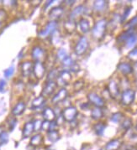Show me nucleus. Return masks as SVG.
I'll return each instance as SVG.
<instances>
[{"instance_id":"obj_1","label":"nucleus","mask_w":137,"mask_h":150,"mask_svg":"<svg viewBox=\"0 0 137 150\" xmlns=\"http://www.w3.org/2000/svg\"><path fill=\"white\" fill-rule=\"evenodd\" d=\"M108 26V21L107 19L105 18H102L98 20L94 24L93 28L91 30V33H92V36L98 40H102L104 35L106 33V29H107Z\"/></svg>"},{"instance_id":"obj_2","label":"nucleus","mask_w":137,"mask_h":150,"mask_svg":"<svg viewBox=\"0 0 137 150\" xmlns=\"http://www.w3.org/2000/svg\"><path fill=\"white\" fill-rule=\"evenodd\" d=\"M61 115L64 122L71 123V122L76 121V119H77V117L78 115V111L76 107L68 106V107H66L62 110Z\"/></svg>"},{"instance_id":"obj_3","label":"nucleus","mask_w":137,"mask_h":150,"mask_svg":"<svg viewBox=\"0 0 137 150\" xmlns=\"http://www.w3.org/2000/svg\"><path fill=\"white\" fill-rule=\"evenodd\" d=\"M88 47H89V42L88 38L86 36H81L75 45L74 52L78 56H82L87 52Z\"/></svg>"},{"instance_id":"obj_4","label":"nucleus","mask_w":137,"mask_h":150,"mask_svg":"<svg viewBox=\"0 0 137 150\" xmlns=\"http://www.w3.org/2000/svg\"><path fill=\"white\" fill-rule=\"evenodd\" d=\"M136 98V91L132 89H126L123 91L120 96V103L125 106V107H129L135 101Z\"/></svg>"},{"instance_id":"obj_5","label":"nucleus","mask_w":137,"mask_h":150,"mask_svg":"<svg viewBox=\"0 0 137 150\" xmlns=\"http://www.w3.org/2000/svg\"><path fill=\"white\" fill-rule=\"evenodd\" d=\"M88 100L91 105L94 106V108H103L105 107V100L103 99V97H102L101 96H99L98 93L96 92H89L88 94Z\"/></svg>"},{"instance_id":"obj_6","label":"nucleus","mask_w":137,"mask_h":150,"mask_svg":"<svg viewBox=\"0 0 137 150\" xmlns=\"http://www.w3.org/2000/svg\"><path fill=\"white\" fill-rule=\"evenodd\" d=\"M31 57L35 62H43L46 58V50L40 45H36L31 50Z\"/></svg>"},{"instance_id":"obj_7","label":"nucleus","mask_w":137,"mask_h":150,"mask_svg":"<svg viewBox=\"0 0 137 150\" xmlns=\"http://www.w3.org/2000/svg\"><path fill=\"white\" fill-rule=\"evenodd\" d=\"M57 24H58L56 21H49L46 27L38 32V36L41 39H45L47 38L48 36H51L55 30H57Z\"/></svg>"},{"instance_id":"obj_8","label":"nucleus","mask_w":137,"mask_h":150,"mask_svg":"<svg viewBox=\"0 0 137 150\" xmlns=\"http://www.w3.org/2000/svg\"><path fill=\"white\" fill-rule=\"evenodd\" d=\"M57 86H58V85H57L56 81H47L44 86L43 89H42L41 96L46 97V98L50 97L55 93Z\"/></svg>"},{"instance_id":"obj_9","label":"nucleus","mask_w":137,"mask_h":150,"mask_svg":"<svg viewBox=\"0 0 137 150\" xmlns=\"http://www.w3.org/2000/svg\"><path fill=\"white\" fill-rule=\"evenodd\" d=\"M72 73L69 71L68 70H62L60 71L58 77H57V85H61L63 87L65 86H68L72 81Z\"/></svg>"},{"instance_id":"obj_10","label":"nucleus","mask_w":137,"mask_h":150,"mask_svg":"<svg viewBox=\"0 0 137 150\" xmlns=\"http://www.w3.org/2000/svg\"><path fill=\"white\" fill-rule=\"evenodd\" d=\"M68 96V91L65 87L60 88V90L51 98V103L53 105H58L61 102H64Z\"/></svg>"},{"instance_id":"obj_11","label":"nucleus","mask_w":137,"mask_h":150,"mask_svg":"<svg viewBox=\"0 0 137 150\" xmlns=\"http://www.w3.org/2000/svg\"><path fill=\"white\" fill-rule=\"evenodd\" d=\"M46 72V68L43 62H34L33 66V75L37 80L42 79Z\"/></svg>"},{"instance_id":"obj_12","label":"nucleus","mask_w":137,"mask_h":150,"mask_svg":"<svg viewBox=\"0 0 137 150\" xmlns=\"http://www.w3.org/2000/svg\"><path fill=\"white\" fill-rule=\"evenodd\" d=\"M107 91L111 98L116 99L120 93L119 84L114 80H111L107 86Z\"/></svg>"},{"instance_id":"obj_13","label":"nucleus","mask_w":137,"mask_h":150,"mask_svg":"<svg viewBox=\"0 0 137 150\" xmlns=\"http://www.w3.org/2000/svg\"><path fill=\"white\" fill-rule=\"evenodd\" d=\"M33 66H34V63L32 61L30 60L23 61L20 65V71H21L22 76L29 77L33 73Z\"/></svg>"},{"instance_id":"obj_14","label":"nucleus","mask_w":137,"mask_h":150,"mask_svg":"<svg viewBox=\"0 0 137 150\" xmlns=\"http://www.w3.org/2000/svg\"><path fill=\"white\" fill-rule=\"evenodd\" d=\"M64 13V8L62 7L57 6L52 8L49 12V18L50 21H56L61 18Z\"/></svg>"},{"instance_id":"obj_15","label":"nucleus","mask_w":137,"mask_h":150,"mask_svg":"<svg viewBox=\"0 0 137 150\" xmlns=\"http://www.w3.org/2000/svg\"><path fill=\"white\" fill-rule=\"evenodd\" d=\"M35 132L34 129V122L33 121H28L26 122L22 128V138H30L33 133Z\"/></svg>"},{"instance_id":"obj_16","label":"nucleus","mask_w":137,"mask_h":150,"mask_svg":"<svg viewBox=\"0 0 137 150\" xmlns=\"http://www.w3.org/2000/svg\"><path fill=\"white\" fill-rule=\"evenodd\" d=\"M26 109V103L24 101H19L12 108L11 110V114L13 117H19L21 116L24 112Z\"/></svg>"},{"instance_id":"obj_17","label":"nucleus","mask_w":137,"mask_h":150,"mask_svg":"<svg viewBox=\"0 0 137 150\" xmlns=\"http://www.w3.org/2000/svg\"><path fill=\"white\" fill-rule=\"evenodd\" d=\"M118 71L120 72L124 76H129L134 72L133 66L129 62H121L117 66Z\"/></svg>"},{"instance_id":"obj_18","label":"nucleus","mask_w":137,"mask_h":150,"mask_svg":"<svg viewBox=\"0 0 137 150\" xmlns=\"http://www.w3.org/2000/svg\"><path fill=\"white\" fill-rule=\"evenodd\" d=\"M44 143V136L41 132H36L30 139V145L33 148H39Z\"/></svg>"},{"instance_id":"obj_19","label":"nucleus","mask_w":137,"mask_h":150,"mask_svg":"<svg viewBox=\"0 0 137 150\" xmlns=\"http://www.w3.org/2000/svg\"><path fill=\"white\" fill-rule=\"evenodd\" d=\"M42 117H43L44 120L52 122V121L56 120V113L54 111L53 108H51V107H46L42 110Z\"/></svg>"},{"instance_id":"obj_20","label":"nucleus","mask_w":137,"mask_h":150,"mask_svg":"<svg viewBox=\"0 0 137 150\" xmlns=\"http://www.w3.org/2000/svg\"><path fill=\"white\" fill-rule=\"evenodd\" d=\"M122 145L123 141L120 138H113L106 144L104 150H119Z\"/></svg>"},{"instance_id":"obj_21","label":"nucleus","mask_w":137,"mask_h":150,"mask_svg":"<svg viewBox=\"0 0 137 150\" xmlns=\"http://www.w3.org/2000/svg\"><path fill=\"white\" fill-rule=\"evenodd\" d=\"M46 98L41 95V96H37L33 99V101L31 102V104H30V108L32 110L40 109L46 104Z\"/></svg>"},{"instance_id":"obj_22","label":"nucleus","mask_w":137,"mask_h":150,"mask_svg":"<svg viewBox=\"0 0 137 150\" xmlns=\"http://www.w3.org/2000/svg\"><path fill=\"white\" fill-rule=\"evenodd\" d=\"M85 11H86V8L84 5H78L72 10V12L69 15V19L75 21L76 18L80 17L81 15H83Z\"/></svg>"},{"instance_id":"obj_23","label":"nucleus","mask_w":137,"mask_h":150,"mask_svg":"<svg viewBox=\"0 0 137 150\" xmlns=\"http://www.w3.org/2000/svg\"><path fill=\"white\" fill-rule=\"evenodd\" d=\"M108 6V3L104 0H97L93 2V10L98 13H103L106 11Z\"/></svg>"},{"instance_id":"obj_24","label":"nucleus","mask_w":137,"mask_h":150,"mask_svg":"<svg viewBox=\"0 0 137 150\" xmlns=\"http://www.w3.org/2000/svg\"><path fill=\"white\" fill-rule=\"evenodd\" d=\"M78 26L82 33L87 34L91 30L89 21L86 18H81L78 21Z\"/></svg>"},{"instance_id":"obj_25","label":"nucleus","mask_w":137,"mask_h":150,"mask_svg":"<svg viewBox=\"0 0 137 150\" xmlns=\"http://www.w3.org/2000/svg\"><path fill=\"white\" fill-rule=\"evenodd\" d=\"M106 127H107L106 123H104V122H96L95 124L93 125V131H94V132L96 133V135H98V136H99V137H101V136L103 135Z\"/></svg>"},{"instance_id":"obj_26","label":"nucleus","mask_w":137,"mask_h":150,"mask_svg":"<svg viewBox=\"0 0 137 150\" xmlns=\"http://www.w3.org/2000/svg\"><path fill=\"white\" fill-rule=\"evenodd\" d=\"M61 138L59 131H48L46 132V138L51 144L56 143Z\"/></svg>"},{"instance_id":"obj_27","label":"nucleus","mask_w":137,"mask_h":150,"mask_svg":"<svg viewBox=\"0 0 137 150\" xmlns=\"http://www.w3.org/2000/svg\"><path fill=\"white\" fill-rule=\"evenodd\" d=\"M137 43V30H136L132 35H131L127 40L125 42V45L126 48L131 49L134 47Z\"/></svg>"},{"instance_id":"obj_28","label":"nucleus","mask_w":137,"mask_h":150,"mask_svg":"<svg viewBox=\"0 0 137 150\" xmlns=\"http://www.w3.org/2000/svg\"><path fill=\"white\" fill-rule=\"evenodd\" d=\"M103 111L102 108H93L91 111V117L95 121H98L103 118Z\"/></svg>"},{"instance_id":"obj_29","label":"nucleus","mask_w":137,"mask_h":150,"mask_svg":"<svg viewBox=\"0 0 137 150\" xmlns=\"http://www.w3.org/2000/svg\"><path fill=\"white\" fill-rule=\"evenodd\" d=\"M76 28H77V25H76L75 21H73V20L67 19L64 23V29L66 30V31H67L69 33H72L73 31H75Z\"/></svg>"},{"instance_id":"obj_30","label":"nucleus","mask_w":137,"mask_h":150,"mask_svg":"<svg viewBox=\"0 0 137 150\" xmlns=\"http://www.w3.org/2000/svg\"><path fill=\"white\" fill-rule=\"evenodd\" d=\"M133 126V121L130 117H127V118H125L123 119V121L121 122V124H120V127L121 128L124 130V131H128L130 130L131 127Z\"/></svg>"},{"instance_id":"obj_31","label":"nucleus","mask_w":137,"mask_h":150,"mask_svg":"<svg viewBox=\"0 0 137 150\" xmlns=\"http://www.w3.org/2000/svg\"><path fill=\"white\" fill-rule=\"evenodd\" d=\"M123 119H124V114L121 112H114L111 115V117H110L111 122H114V123H119L123 121Z\"/></svg>"},{"instance_id":"obj_32","label":"nucleus","mask_w":137,"mask_h":150,"mask_svg":"<svg viewBox=\"0 0 137 150\" xmlns=\"http://www.w3.org/2000/svg\"><path fill=\"white\" fill-rule=\"evenodd\" d=\"M126 30H136L137 28V15L130 19L125 25Z\"/></svg>"},{"instance_id":"obj_33","label":"nucleus","mask_w":137,"mask_h":150,"mask_svg":"<svg viewBox=\"0 0 137 150\" xmlns=\"http://www.w3.org/2000/svg\"><path fill=\"white\" fill-rule=\"evenodd\" d=\"M9 141V134L7 131H4L0 133V146L6 145Z\"/></svg>"},{"instance_id":"obj_34","label":"nucleus","mask_w":137,"mask_h":150,"mask_svg":"<svg viewBox=\"0 0 137 150\" xmlns=\"http://www.w3.org/2000/svg\"><path fill=\"white\" fill-rule=\"evenodd\" d=\"M59 75V71H57L56 69H52L51 70L50 72L47 74L46 76V81H56Z\"/></svg>"},{"instance_id":"obj_35","label":"nucleus","mask_w":137,"mask_h":150,"mask_svg":"<svg viewBox=\"0 0 137 150\" xmlns=\"http://www.w3.org/2000/svg\"><path fill=\"white\" fill-rule=\"evenodd\" d=\"M61 40V35H60V32L58 30H56L54 31L53 33L51 35V41L52 42L54 45H56L58 44Z\"/></svg>"},{"instance_id":"obj_36","label":"nucleus","mask_w":137,"mask_h":150,"mask_svg":"<svg viewBox=\"0 0 137 150\" xmlns=\"http://www.w3.org/2000/svg\"><path fill=\"white\" fill-rule=\"evenodd\" d=\"M67 56H68V54H67V52H66V50L65 49L61 48L57 50L56 58H57V60H59V61H61V62L63 60H65Z\"/></svg>"},{"instance_id":"obj_37","label":"nucleus","mask_w":137,"mask_h":150,"mask_svg":"<svg viewBox=\"0 0 137 150\" xmlns=\"http://www.w3.org/2000/svg\"><path fill=\"white\" fill-rule=\"evenodd\" d=\"M74 62H75V61L72 60V57L67 56L65 60H63L62 61H61V65L63 66V67H65L66 68L65 70H69V69H70V67L74 64Z\"/></svg>"},{"instance_id":"obj_38","label":"nucleus","mask_w":137,"mask_h":150,"mask_svg":"<svg viewBox=\"0 0 137 150\" xmlns=\"http://www.w3.org/2000/svg\"><path fill=\"white\" fill-rule=\"evenodd\" d=\"M84 82L83 80H78V81H76L73 84V89L75 91H80L81 90H83L84 87Z\"/></svg>"},{"instance_id":"obj_39","label":"nucleus","mask_w":137,"mask_h":150,"mask_svg":"<svg viewBox=\"0 0 137 150\" xmlns=\"http://www.w3.org/2000/svg\"><path fill=\"white\" fill-rule=\"evenodd\" d=\"M17 122H18L17 118H16L15 117H13V116L12 117L9 118V120L8 121V127H9V130L10 132H12L13 130L15 128Z\"/></svg>"},{"instance_id":"obj_40","label":"nucleus","mask_w":137,"mask_h":150,"mask_svg":"<svg viewBox=\"0 0 137 150\" xmlns=\"http://www.w3.org/2000/svg\"><path fill=\"white\" fill-rule=\"evenodd\" d=\"M131 9H132L131 7H126V8H125L123 14L120 16V23H124L125 20H126V18H128V16H129L130 13H131Z\"/></svg>"},{"instance_id":"obj_41","label":"nucleus","mask_w":137,"mask_h":150,"mask_svg":"<svg viewBox=\"0 0 137 150\" xmlns=\"http://www.w3.org/2000/svg\"><path fill=\"white\" fill-rule=\"evenodd\" d=\"M127 57H128V59L131 61H133V62H137V48L133 49L132 50H131L130 52H129V54L127 55Z\"/></svg>"},{"instance_id":"obj_42","label":"nucleus","mask_w":137,"mask_h":150,"mask_svg":"<svg viewBox=\"0 0 137 150\" xmlns=\"http://www.w3.org/2000/svg\"><path fill=\"white\" fill-rule=\"evenodd\" d=\"M14 66H9V68H7L6 70L4 71V77L7 79H9L11 76H13L14 73Z\"/></svg>"},{"instance_id":"obj_43","label":"nucleus","mask_w":137,"mask_h":150,"mask_svg":"<svg viewBox=\"0 0 137 150\" xmlns=\"http://www.w3.org/2000/svg\"><path fill=\"white\" fill-rule=\"evenodd\" d=\"M33 122H34V129H35V132H39L41 130L42 121L39 120V119H36V120L33 121Z\"/></svg>"},{"instance_id":"obj_44","label":"nucleus","mask_w":137,"mask_h":150,"mask_svg":"<svg viewBox=\"0 0 137 150\" xmlns=\"http://www.w3.org/2000/svg\"><path fill=\"white\" fill-rule=\"evenodd\" d=\"M50 124H51V122H48V121H42L41 123V130L43 132H47L50 129Z\"/></svg>"},{"instance_id":"obj_45","label":"nucleus","mask_w":137,"mask_h":150,"mask_svg":"<svg viewBox=\"0 0 137 150\" xmlns=\"http://www.w3.org/2000/svg\"><path fill=\"white\" fill-rule=\"evenodd\" d=\"M68 71L71 73H77V72L80 71V66L78 65L77 62H74V64L70 67V69Z\"/></svg>"},{"instance_id":"obj_46","label":"nucleus","mask_w":137,"mask_h":150,"mask_svg":"<svg viewBox=\"0 0 137 150\" xmlns=\"http://www.w3.org/2000/svg\"><path fill=\"white\" fill-rule=\"evenodd\" d=\"M6 81L4 79H1L0 80V92H4L6 89Z\"/></svg>"},{"instance_id":"obj_47","label":"nucleus","mask_w":137,"mask_h":150,"mask_svg":"<svg viewBox=\"0 0 137 150\" xmlns=\"http://www.w3.org/2000/svg\"><path fill=\"white\" fill-rule=\"evenodd\" d=\"M7 18V12L4 9H0V22L3 23Z\"/></svg>"},{"instance_id":"obj_48","label":"nucleus","mask_w":137,"mask_h":150,"mask_svg":"<svg viewBox=\"0 0 137 150\" xmlns=\"http://www.w3.org/2000/svg\"><path fill=\"white\" fill-rule=\"evenodd\" d=\"M4 131H5V130H4V126L0 125V133L2 132H4Z\"/></svg>"},{"instance_id":"obj_49","label":"nucleus","mask_w":137,"mask_h":150,"mask_svg":"<svg viewBox=\"0 0 137 150\" xmlns=\"http://www.w3.org/2000/svg\"><path fill=\"white\" fill-rule=\"evenodd\" d=\"M133 68H134V71H135V70L137 71V62L135 63V66H133Z\"/></svg>"},{"instance_id":"obj_50","label":"nucleus","mask_w":137,"mask_h":150,"mask_svg":"<svg viewBox=\"0 0 137 150\" xmlns=\"http://www.w3.org/2000/svg\"><path fill=\"white\" fill-rule=\"evenodd\" d=\"M2 25H3V23L0 22V30H1V28H2Z\"/></svg>"},{"instance_id":"obj_51","label":"nucleus","mask_w":137,"mask_h":150,"mask_svg":"<svg viewBox=\"0 0 137 150\" xmlns=\"http://www.w3.org/2000/svg\"><path fill=\"white\" fill-rule=\"evenodd\" d=\"M136 83L137 85V76H136Z\"/></svg>"},{"instance_id":"obj_52","label":"nucleus","mask_w":137,"mask_h":150,"mask_svg":"<svg viewBox=\"0 0 137 150\" xmlns=\"http://www.w3.org/2000/svg\"><path fill=\"white\" fill-rule=\"evenodd\" d=\"M46 150H52V149H46Z\"/></svg>"},{"instance_id":"obj_53","label":"nucleus","mask_w":137,"mask_h":150,"mask_svg":"<svg viewBox=\"0 0 137 150\" xmlns=\"http://www.w3.org/2000/svg\"><path fill=\"white\" fill-rule=\"evenodd\" d=\"M136 130H137V124H136Z\"/></svg>"},{"instance_id":"obj_54","label":"nucleus","mask_w":137,"mask_h":150,"mask_svg":"<svg viewBox=\"0 0 137 150\" xmlns=\"http://www.w3.org/2000/svg\"><path fill=\"white\" fill-rule=\"evenodd\" d=\"M98 150H103V149H98Z\"/></svg>"}]
</instances>
